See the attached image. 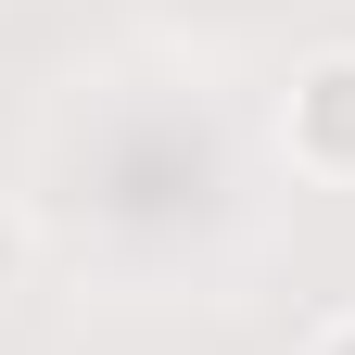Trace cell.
Returning <instances> with one entry per match:
<instances>
[{
	"label": "cell",
	"mask_w": 355,
	"mask_h": 355,
	"mask_svg": "<svg viewBox=\"0 0 355 355\" xmlns=\"http://www.w3.org/2000/svg\"><path fill=\"white\" fill-rule=\"evenodd\" d=\"M279 153L304 178H355V51H318V64H292V102H279Z\"/></svg>",
	"instance_id": "obj_1"
},
{
	"label": "cell",
	"mask_w": 355,
	"mask_h": 355,
	"mask_svg": "<svg viewBox=\"0 0 355 355\" xmlns=\"http://www.w3.org/2000/svg\"><path fill=\"white\" fill-rule=\"evenodd\" d=\"M13 279H26V216L0 203V292H13Z\"/></svg>",
	"instance_id": "obj_2"
},
{
	"label": "cell",
	"mask_w": 355,
	"mask_h": 355,
	"mask_svg": "<svg viewBox=\"0 0 355 355\" xmlns=\"http://www.w3.org/2000/svg\"><path fill=\"white\" fill-rule=\"evenodd\" d=\"M304 355H355V318H318V330H304Z\"/></svg>",
	"instance_id": "obj_3"
}]
</instances>
